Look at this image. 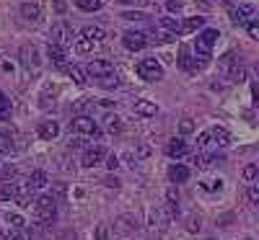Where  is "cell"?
<instances>
[{
  "mask_svg": "<svg viewBox=\"0 0 259 240\" xmlns=\"http://www.w3.org/2000/svg\"><path fill=\"white\" fill-rule=\"evenodd\" d=\"M34 217L42 222V225H50L54 217H57V201H54L50 194H42L39 199H34Z\"/></svg>",
  "mask_w": 259,
  "mask_h": 240,
  "instance_id": "cell-1",
  "label": "cell"
},
{
  "mask_svg": "<svg viewBox=\"0 0 259 240\" xmlns=\"http://www.w3.org/2000/svg\"><path fill=\"white\" fill-rule=\"evenodd\" d=\"M220 39V34H218V29H202L200 34H197V39H195V52L200 54V60H202V65H205V60H207V54H210V49H212V44H215Z\"/></svg>",
  "mask_w": 259,
  "mask_h": 240,
  "instance_id": "cell-2",
  "label": "cell"
},
{
  "mask_svg": "<svg viewBox=\"0 0 259 240\" xmlns=\"http://www.w3.org/2000/svg\"><path fill=\"white\" fill-rule=\"evenodd\" d=\"M75 39V29L67 24V21H57V24H52L50 29V41L52 44H57V47H67V44H73Z\"/></svg>",
  "mask_w": 259,
  "mask_h": 240,
  "instance_id": "cell-3",
  "label": "cell"
},
{
  "mask_svg": "<svg viewBox=\"0 0 259 240\" xmlns=\"http://www.w3.org/2000/svg\"><path fill=\"white\" fill-rule=\"evenodd\" d=\"M135 70H138V75L143 80H148V83H155V80L163 78V65L155 60V57H145V60H140Z\"/></svg>",
  "mask_w": 259,
  "mask_h": 240,
  "instance_id": "cell-4",
  "label": "cell"
},
{
  "mask_svg": "<svg viewBox=\"0 0 259 240\" xmlns=\"http://www.w3.org/2000/svg\"><path fill=\"white\" fill-rule=\"evenodd\" d=\"M70 129L78 132V134H88V137H99V134H101L99 124H96L91 117H86V114H78V117H73Z\"/></svg>",
  "mask_w": 259,
  "mask_h": 240,
  "instance_id": "cell-5",
  "label": "cell"
},
{
  "mask_svg": "<svg viewBox=\"0 0 259 240\" xmlns=\"http://www.w3.org/2000/svg\"><path fill=\"white\" fill-rule=\"evenodd\" d=\"M21 65H24L26 70H31V73H37L39 67H42L39 49L34 47V44H24V47H21Z\"/></svg>",
  "mask_w": 259,
  "mask_h": 240,
  "instance_id": "cell-6",
  "label": "cell"
},
{
  "mask_svg": "<svg viewBox=\"0 0 259 240\" xmlns=\"http://www.w3.org/2000/svg\"><path fill=\"white\" fill-rule=\"evenodd\" d=\"M122 44H125V49L130 52H140L148 47V37H145L143 31H125L122 34Z\"/></svg>",
  "mask_w": 259,
  "mask_h": 240,
  "instance_id": "cell-7",
  "label": "cell"
},
{
  "mask_svg": "<svg viewBox=\"0 0 259 240\" xmlns=\"http://www.w3.org/2000/svg\"><path fill=\"white\" fill-rule=\"evenodd\" d=\"M83 73L99 80V78H104V75H109V73H114V65H111L109 60H91V62L86 65Z\"/></svg>",
  "mask_w": 259,
  "mask_h": 240,
  "instance_id": "cell-8",
  "label": "cell"
},
{
  "mask_svg": "<svg viewBox=\"0 0 259 240\" xmlns=\"http://www.w3.org/2000/svg\"><path fill=\"white\" fill-rule=\"evenodd\" d=\"M114 230L119 235H132V233H138V220H135L132 214H122V217H117Z\"/></svg>",
  "mask_w": 259,
  "mask_h": 240,
  "instance_id": "cell-9",
  "label": "cell"
},
{
  "mask_svg": "<svg viewBox=\"0 0 259 240\" xmlns=\"http://www.w3.org/2000/svg\"><path fill=\"white\" fill-rule=\"evenodd\" d=\"M106 158V150H104V147H88V150L83 153V168H94V165H99L101 163V160H104Z\"/></svg>",
  "mask_w": 259,
  "mask_h": 240,
  "instance_id": "cell-10",
  "label": "cell"
},
{
  "mask_svg": "<svg viewBox=\"0 0 259 240\" xmlns=\"http://www.w3.org/2000/svg\"><path fill=\"white\" fill-rule=\"evenodd\" d=\"M187 153H189V147H187V142L182 140V137H174V140L166 145V155H168V158H174V160L184 158Z\"/></svg>",
  "mask_w": 259,
  "mask_h": 240,
  "instance_id": "cell-11",
  "label": "cell"
},
{
  "mask_svg": "<svg viewBox=\"0 0 259 240\" xmlns=\"http://www.w3.org/2000/svg\"><path fill=\"white\" fill-rule=\"evenodd\" d=\"M18 10H21V18L31 21V24H39V21H42V8L37 3H21Z\"/></svg>",
  "mask_w": 259,
  "mask_h": 240,
  "instance_id": "cell-12",
  "label": "cell"
},
{
  "mask_svg": "<svg viewBox=\"0 0 259 240\" xmlns=\"http://www.w3.org/2000/svg\"><path fill=\"white\" fill-rule=\"evenodd\" d=\"M168 178H171V184H184L189 178V168L182 163H171L168 165Z\"/></svg>",
  "mask_w": 259,
  "mask_h": 240,
  "instance_id": "cell-13",
  "label": "cell"
},
{
  "mask_svg": "<svg viewBox=\"0 0 259 240\" xmlns=\"http://www.w3.org/2000/svg\"><path fill=\"white\" fill-rule=\"evenodd\" d=\"M226 78L231 80V83H244V80H246V67L241 65V57L226 70Z\"/></svg>",
  "mask_w": 259,
  "mask_h": 240,
  "instance_id": "cell-14",
  "label": "cell"
},
{
  "mask_svg": "<svg viewBox=\"0 0 259 240\" xmlns=\"http://www.w3.org/2000/svg\"><path fill=\"white\" fill-rule=\"evenodd\" d=\"M47 57L52 60V65H57V67H65V60H67V54L62 47H57V44H47Z\"/></svg>",
  "mask_w": 259,
  "mask_h": 240,
  "instance_id": "cell-15",
  "label": "cell"
},
{
  "mask_svg": "<svg viewBox=\"0 0 259 240\" xmlns=\"http://www.w3.org/2000/svg\"><path fill=\"white\" fill-rule=\"evenodd\" d=\"M135 114H138V117H155V114H158V106H155L153 101L140 98V101H135Z\"/></svg>",
  "mask_w": 259,
  "mask_h": 240,
  "instance_id": "cell-16",
  "label": "cell"
},
{
  "mask_svg": "<svg viewBox=\"0 0 259 240\" xmlns=\"http://www.w3.org/2000/svg\"><path fill=\"white\" fill-rule=\"evenodd\" d=\"M207 134H210V140H215L218 147H228L231 145V134L223 127H212V129H207Z\"/></svg>",
  "mask_w": 259,
  "mask_h": 240,
  "instance_id": "cell-17",
  "label": "cell"
},
{
  "mask_svg": "<svg viewBox=\"0 0 259 240\" xmlns=\"http://www.w3.org/2000/svg\"><path fill=\"white\" fill-rule=\"evenodd\" d=\"M60 134V124L57 121H42L39 124V137L42 140H54Z\"/></svg>",
  "mask_w": 259,
  "mask_h": 240,
  "instance_id": "cell-18",
  "label": "cell"
},
{
  "mask_svg": "<svg viewBox=\"0 0 259 240\" xmlns=\"http://www.w3.org/2000/svg\"><path fill=\"white\" fill-rule=\"evenodd\" d=\"M83 39H88V41H104L106 39V31L101 29V26H94V24H88V26H83Z\"/></svg>",
  "mask_w": 259,
  "mask_h": 240,
  "instance_id": "cell-19",
  "label": "cell"
},
{
  "mask_svg": "<svg viewBox=\"0 0 259 240\" xmlns=\"http://www.w3.org/2000/svg\"><path fill=\"white\" fill-rule=\"evenodd\" d=\"M50 184V176L44 173V170H34V173L29 176V186L34 189V191H39V189H44Z\"/></svg>",
  "mask_w": 259,
  "mask_h": 240,
  "instance_id": "cell-20",
  "label": "cell"
},
{
  "mask_svg": "<svg viewBox=\"0 0 259 240\" xmlns=\"http://www.w3.org/2000/svg\"><path fill=\"white\" fill-rule=\"evenodd\" d=\"M257 13L254 5H239V8H231V18L236 21V24H241L244 18H252Z\"/></svg>",
  "mask_w": 259,
  "mask_h": 240,
  "instance_id": "cell-21",
  "label": "cell"
},
{
  "mask_svg": "<svg viewBox=\"0 0 259 240\" xmlns=\"http://www.w3.org/2000/svg\"><path fill=\"white\" fill-rule=\"evenodd\" d=\"M148 217H151V227H163V225L168 222V217H166L163 209H151Z\"/></svg>",
  "mask_w": 259,
  "mask_h": 240,
  "instance_id": "cell-22",
  "label": "cell"
},
{
  "mask_svg": "<svg viewBox=\"0 0 259 240\" xmlns=\"http://www.w3.org/2000/svg\"><path fill=\"white\" fill-rule=\"evenodd\" d=\"M161 26L166 31H171V34H179V31H182V21L174 18V16H166V18H161Z\"/></svg>",
  "mask_w": 259,
  "mask_h": 240,
  "instance_id": "cell-23",
  "label": "cell"
},
{
  "mask_svg": "<svg viewBox=\"0 0 259 240\" xmlns=\"http://www.w3.org/2000/svg\"><path fill=\"white\" fill-rule=\"evenodd\" d=\"M99 85L106 88V90L119 88V78H117V73H109V75H104V78H99Z\"/></svg>",
  "mask_w": 259,
  "mask_h": 240,
  "instance_id": "cell-24",
  "label": "cell"
},
{
  "mask_svg": "<svg viewBox=\"0 0 259 240\" xmlns=\"http://www.w3.org/2000/svg\"><path fill=\"white\" fill-rule=\"evenodd\" d=\"M104 121H106V129H109L111 134H119V132H122V119L117 117V114H109Z\"/></svg>",
  "mask_w": 259,
  "mask_h": 240,
  "instance_id": "cell-25",
  "label": "cell"
},
{
  "mask_svg": "<svg viewBox=\"0 0 259 240\" xmlns=\"http://www.w3.org/2000/svg\"><path fill=\"white\" fill-rule=\"evenodd\" d=\"M13 150H16L13 140H10V137H8L5 132H0V153H3V155H10Z\"/></svg>",
  "mask_w": 259,
  "mask_h": 240,
  "instance_id": "cell-26",
  "label": "cell"
},
{
  "mask_svg": "<svg viewBox=\"0 0 259 240\" xmlns=\"http://www.w3.org/2000/svg\"><path fill=\"white\" fill-rule=\"evenodd\" d=\"M202 26H205V18H200V16L189 18V21H182V31H197Z\"/></svg>",
  "mask_w": 259,
  "mask_h": 240,
  "instance_id": "cell-27",
  "label": "cell"
},
{
  "mask_svg": "<svg viewBox=\"0 0 259 240\" xmlns=\"http://www.w3.org/2000/svg\"><path fill=\"white\" fill-rule=\"evenodd\" d=\"M241 176H244V181L246 184H254L257 181V176H259V168H257V163H249L244 170H241Z\"/></svg>",
  "mask_w": 259,
  "mask_h": 240,
  "instance_id": "cell-28",
  "label": "cell"
},
{
  "mask_svg": "<svg viewBox=\"0 0 259 240\" xmlns=\"http://www.w3.org/2000/svg\"><path fill=\"white\" fill-rule=\"evenodd\" d=\"M65 70H67V75H70L78 85H86V83H88V80H86V73L81 70V67H75V65H73V67H65Z\"/></svg>",
  "mask_w": 259,
  "mask_h": 240,
  "instance_id": "cell-29",
  "label": "cell"
},
{
  "mask_svg": "<svg viewBox=\"0 0 259 240\" xmlns=\"http://www.w3.org/2000/svg\"><path fill=\"white\" fill-rule=\"evenodd\" d=\"M75 5L81 10H88V13H94V10L101 8V0H75Z\"/></svg>",
  "mask_w": 259,
  "mask_h": 240,
  "instance_id": "cell-30",
  "label": "cell"
},
{
  "mask_svg": "<svg viewBox=\"0 0 259 240\" xmlns=\"http://www.w3.org/2000/svg\"><path fill=\"white\" fill-rule=\"evenodd\" d=\"M5 222H8L10 227H21V230H24V227H26L24 217H21V214H16V212H8V214H5Z\"/></svg>",
  "mask_w": 259,
  "mask_h": 240,
  "instance_id": "cell-31",
  "label": "cell"
},
{
  "mask_svg": "<svg viewBox=\"0 0 259 240\" xmlns=\"http://www.w3.org/2000/svg\"><path fill=\"white\" fill-rule=\"evenodd\" d=\"M54 90H57L54 85H44V93L39 96V106L42 109H50V96H54Z\"/></svg>",
  "mask_w": 259,
  "mask_h": 240,
  "instance_id": "cell-32",
  "label": "cell"
},
{
  "mask_svg": "<svg viewBox=\"0 0 259 240\" xmlns=\"http://www.w3.org/2000/svg\"><path fill=\"white\" fill-rule=\"evenodd\" d=\"M94 238L96 240H111V230H109V225H96V230H94Z\"/></svg>",
  "mask_w": 259,
  "mask_h": 240,
  "instance_id": "cell-33",
  "label": "cell"
},
{
  "mask_svg": "<svg viewBox=\"0 0 259 240\" xmlns=\"http://www.w3.org/2000/svg\"><path fill=\"white\" fill-rule=\"evenodd\" d=\"M75 49H78V54H88L94 49V41H88V39H75Z\"/></svg>",
  "mask_w": 259,
  "mask_h": 240,
  "instance_id": "cell-34",
  "label": "cell"
},
{
  "mask_svg": "<svg viewBox=\"0 0 259 240\" xmlns=\"http://www.w3.org/2000/svg\"><path fill=\"white\" fill-rule=\"evenodd\" d=\"M8 114H10V101L5 98L3 90H0V119H5Z\"/></svg>",
  "mask_w": 259,
  "mask_h": 240,
  "instance_id": "cell-35",
  "label": "cell"
},
{
  "mask_svg": "<svg viewBox=\"0 0 259 240\" xmlns=\"http://www.w3.org/2000/svg\"><path fill=\"white\" fill-rule=\"evenodd\" d=\"M122 18H125V21H145L148 16L140 13V10H125V13H122Z\"/></svg>",
  "mask_w": 259,
  "mask_h": 240,
  "instance_id": "cell-36",
  "label": "cell"
},
{
  "mask_svg": "<svg viewBox=\"0 0 259 240\" xmlns=\"http://www.w3.org/2000/svg\"><path fill=\"white\" fill-rule=\"evenodd\" d=\"M179 132H182V134H192L195 132V121L192 119H182V121H179Z\"/></svg>",
  "mask_w": 259,
  "mask_h": 240,
  "instance_id": "cell-37",
  "label": "cell"
},
{
  "mask_svg": "<svg viewBox=\"0 0 259 240\" xmlns=\"http://www.w3.org/2000/svg\"><path fill=\"white\" fill-rule=\"evenodd\" d=\"M135 160H145V158H151V147L148 145H138V150L132 153Z\"/></svg>",
  "mask_w": 259,
  "mask_h": 240,
  "instance_id": "cell-38",
  "label": "cell"
},
{
  "mask_svg": "<svg viewBox=\"0 0 259 240\" xmlns=\"http://www.w3.org/2000/svg\"><path fill=\"white\" fill-rule=\"evenodd\" d=\"M202 189H207V191H220L223 189V181H202Z\"/></svg>",
  "mask_w": 259,
  "mask_h": 240,
  "instance_id": "cell-39",
  "label": "cell"
},
{
  "mask_svg": "<svg viewBox=\"0 0 259 240\" xmlns=\"http://www.w3.org/2000/svg\"><path fill=\"white\" fill-rule=\"evenodd\" d=\"M5 238H8V240H26V235L21 233V227H10Z\"/></svg>",
  "mask_w": 259,
  "mask_h": 240,
  "instance_id": "cell-40",
  "label": "cell"
},
{
  "mask_svg": "<svg viewBox=\"0 0 259 240\" xmlns=\"http://www.w3.org/2000/svg\"><path fill=\"white\" fill-rule=\"evenodd\" d=\"M166 8L171 10V13H182V0H166Z\"/></svg>",
  "mask_w": 259,
  "mask_h": 240,
  "instance_id": "cell-41",
  "label": "cell"
},
{
  "mask_svg": "<svg viewBox=\"0 0 259 240\" xmlns=\"http://www.w3.org/2000/svg\"><path fill=\"white\" fill-rule=\"evenodd\" d=\"M249 201L252 204H259V186L257 184H249Z\"/></svg>",
  "mask_w": 259,
  "mask_h": 240,
  "instance_id": "cell-42",
  "label": "cell"
},
{
  "mask_svg": "<svg viewBox=\"0 0 259 240\" xmlns=\"http://www.w3.org/2000/svg\"><path fill=\"white\" fill-rule=\"evenodd\" d=\"M210 145V134L207 132H200L197 134V147H207Z\"/></svg>",
  "mask_w": 259,
  "mask_h": 240,
  "instance_id": "cell-43",
  "label": "cell"
},
{
  "mask_svg": "<svg viewBox=\"0 0 259 240\" xmlns=\"http://www.w3.org/2000/svg\"><path fill=\"white\" fill-rule=\"evenodd\" d=\"M106 168L109 170H117L119 168V158L117 155H106Z\"/></svg>",
  "mask_w": 259,
  "mask_h": 240,
  "instance_id": "cell-44",
  "label": "cell"
},
{
  "mask_svg": "<svg viewBox=\"0 0 259 240\" xmlns=\"http://www.w3.org/2000/svg\"><path fill=\"white\" fill-rule=\"evenodd\" d=\"M246 29H249L252 39H259V24H257V21H249V26H246Z\"/></svg>",
  "mask_w": 259,
  "mask_h": 240,
  "instance_id": "cell-45",
  "label": "cell"
},
{
  "mask_svg": "<svg viewBox=\"0 0 259 240\" xmlns=\"http://www.w3.org/2000/svg\"><path fill=\"white\" fill-rule=\"evenodd\" d=\"M189 233H200V217H192V220H189Z\"/></svg>",
  "mask_w": 259,
  "mask_h": 240,
  "instance_id": "cell-46",
  "label": "cell"
},
{
  "mask_svg": "<svg viewBox=\"0 0 259 240\" xmlns=\"http://www.w3.org/2000/svg\"><path fill=\"white\" fill-rule=\"evenodd\" d=\"M54 10H57V13L62 16L65 10H67V3H65V0H54Z\"/></svg>",
  "mask_w": 259,
  "mask_h": 240,
  "instance_id": "cell-47",
  "label": "cell"
},
{
  "mask_svg": "<svg viewBox=\"0 0 259 240\" xmlns=\"http://www.w3.org/2000/svg\"><path fill=\"white\" fill-rule=\"evenodd\" d=\"M57 240H75V233H73V230H62V233L57 235Z\"/></svg>",
  "mask_w": 259,
  "mask_h": 240,
  "instance_id": "cell-48",
  "label": "cell"
},
{
  "mask_svg": "<svg viewBox=\"0 0 259 240\" xmlns=\"http://www.w3.org/2000/svg\"><path fill=\"white\" fill-rule=\"evenodd\" d=\"M104 184H106V186H109V189H119V181H117V178H114V176H109V178H106V181H104Z\"/></svg>",
  "mask_w": 259,
  "mask_h": 240,
  "instance_id": "cell-49",
  "label": "cell"
},
{
  "mask_svg": "<svg viewBox=\"0 0 259 240\" xmlns=\"http://www.w3.org/2000/svg\"><path fill=\"white\" fill-rule=\"evenodd\" d=\"M174 39H176V37H174L171 31H163V34H161V41H174Z\"/></svg>",
  "mask_w": 259,
  "mask_h": 240,
  "instance_id": "cell-50",
  "label": "cell"
},
{
  "mask_svg": "<svg viewBox=\"0 0 259 240\" xmlns=\"http://www.w3.org/2000/svg\"><path fill=\"white\" fill-rule=\"evenodd\" d=\"M0 240H8V238H5V235H3V233H0Z\"/></svg>",
  "mask_w": 259,
  "mask_h": 240,
  "instance_id": "cell-51",
  "label": "cell"
},
{
  "mask_svg": "<svg viewBox=\"0 0 259 240\" xmlns=\"http://www.w3.org/2000/svg\"><path fill=\"white\" fill-rule=\"evenodd\" d=\"M0 178H3V170H0Z\"/></svg>",
  "mask_w": 259,
  "mask_h": 240,
  "instance_id": "cell-52",
  "label": "cell"
},
{
  "mask_svg": "<svg viewBox=\"0 0 259 240\" xmlns=\"http://www.w3.org/2000/svg\"><path fill=\"white\" fill-rule=\"evenodd\" d=\"M246 240H252V238H246Z\"/></svg>",
  "mask_w": 259,
  "mask_h": 240,
  "instance_id": "cell-53",
  "label": "cell"
}]
</instances>
